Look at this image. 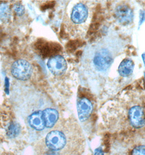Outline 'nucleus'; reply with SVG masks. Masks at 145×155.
Listing matches in <instances>:
<instances>
[{"mask_svg":"<svg viewBox=\"0 0 145 155\" xmlns=\"http://www.w3.org/2000/svg\"><path fill=\"white\" fill-rule=\"evenodd\" d=\"M113 54L107 48H98L92 59L93 67L98 72H106L113 63Z\"/></svg>","mask_w":145,"mask_h":155,"instance_id":"nucleus-2","label":"nucleus"},{"mask_svg":"<svg viewBox=\"0 0 145 155\" xmlns=\"http://www.w3.org/2000/svg\"><path fill=\"white\" fill-rule=\"evenodd\" d=\"M145 21V12L144 11H141L140 12V20H139V26L143 24Z\"/></svg>","mask_w":145,"mask_h":155,"instance_id":"nucleus-16","label":"nucleus"},{"mask_svg":"<svg viewBox=\"0 0 145 155\" xmlns=\"http://www.w3.org/2000/svg\"><path fill=\"white\" fill-rule=\"evenodd\" d=\"M78 117L81 121L87 120L93 111V104L92 102L86 97H81L77 101Z\"/></svg>","mask_w":145,"mask_h":155,"instance_id":"nucleus-5","label":"nucleus"},{"mask_svg":"<svg viewBox=\"0 0 145 155\" xmlns=\"http://www.w3.org/2000/svg\"><path fill=\"white\" fill-rule=\"evenodd\" d=\"M134 64L130 59H124L118 67V72L122 77H128L132 75Z\"/></svg>","mask_w":145,"mask_h":155,"instance_id":"nucleus-11","label":"nucleus"},{"mask_svg":"<svg viewBox=\"0 0 145 155\" xmlns=\"http://www.w3.org/2000/svg\"><path fill=\"white\" fill-rule=\"evenodd\" d=\"M11 11L9 5L6 3L0 5V20L4 22H8L11 18Z\"/></svg>","mask_w":145,"mask_h":155,"instance_id":"nucleus-12","label":"nucleus"},{"mask_svg":"<svg viewBox=\"0 0 145 155\" xmlns=\"http://www.w3.org/2000/svg\"><path fill=\"white\" fill-rule=\"evenodd\" d=\"M47 66L50 71L55 76L63 74L67 68V62L63 57L56 55L49 59Z\"/></svg>","mask_w":145,"mask_h":155,"instance_id":"nucleus-4","label":"nucleus"},{"mask_svg":"<svg viewBox=\"0 0 145 155\" xmlns=\"http://www.w3.org/2000/svg\"></svg>","mask_w":145,"mask_h":155,"instance_id":"nucleus-19","label":"nucleus"},{"mask_svg":"<svg viewBox=\"0 0 145 155\" xmlns=\"http://www.w3.org/2000/svg\"><path fill=\"white\" fill-rule=\"evenodd\" d=\"M27 122L30 127L37 131L43 130L46 128L43 119V110H38L33 112L27 118Z\"/></svg>","mask_w":145,"mask_h":155,"instance_id":"nucleus-9","label":"nucleus"},{"mask_svg":"<svg viewBox=\"0 0 145 155\" xmlns=\"http://www.w3.org/2000/svg\"><path fill=\"white\" fill-rule=\"evenodd\" d=\"M11 71L12 76L17 80L26 81L32 76V67L26 60L18 59L12 65Z\"/></svg>","mask_w":145,"mask_h":155,"instance_id":"nucleus-3","label":"nucleus"},{"mask_svg":"<svg viewBox=\"0 0 145 155\" xmlns=\"http://www.w3.org/2000/svg\"><path fill=\"white\" fill-rule=\"evenodd\" d=\"M85 147L83 131L76 122L67 121L53 129L34 147L35 155H81Z\"/></svg>","mask_w":145,"mask_h":155,"instance_id":"nucleus-1","label":"nucleus"},{"mask_svg":"<svg viewBox=\"0 0 145 155\" xmlns=\"http://www.w3.org/2000/svg\"><path fill=\"white\" fill-rule=\"evenodd\" d=\"M115 15L118 22L123 25L130 24L134 17L133 11L126 5L118 6L116 9Z\"/></svg>","mask_w":145,"mask_h":155,"instance_id":"nucleus-7","label":"nucleus"},{"mask_svg":"<svg viewBox=\"0 0 145 155\" xmlns=\"http://www.w3.org/2000/svg\"><path fill=\"white\" fill-rule=\"evenodd\" d=\"M43 117L46 128H52L59 119V113L56 109L47 108L43 110Z\"/></svg>","mask_w":145,"mask_h":155,"instance_id":"nucleus-10","label":"nucleus"},{"mask_svg":"<svg viewBox=\"0 0 145 155\" xmlns=\"http://www.w3.org/2000/svg\"><path fill=\"white\" fill-rule=\"evenodd\" d=\"M130 122L135 128H141L145 125V114L143 110L140 106H134L129 112Z\"/></svg>","mask_w":145,"mask_h":155,"instance_id":"nucleus-6","label":"nucleus"},{"mask_svg":"<svg viewBox=\"0 0 145 155\" xmlns=\"http://www.w3.org/2000/svg\"><path fill=\"white\" fill-rule=\"evenodd\" d=\"M94 155H104V153H103L102 149L100 147L97 148V149L95 150Z\"/></svg>","mask_w":145,"mask_h":155,"instance_id":"nucleus-17","label":"nucleus"},{"mask_svg":"<svg viewBox=\"0 0 145 155\" xmlns=\"http://www.w3.org/2000/svg\"><path fill=\"white\" fill-rule=\"evenodd\" d=\"M142 57H143V63H144V65L145 66V54H143Z\"/></svg>","mask_w":145,"mask_h":155,"instance_id":"nucleus-18","label":"nucleus"},{"mask_svg":"<svg viewBox=\"0 0 145 155\" xmlns=\"http://www.w3.org/2000/svg\"><path fill=\"white\" fill-rule=\"evenodd\" d=\"M14 11L16 15L19 16H22L25 13V8L24 6L20 3H16L14 5Z\"/></svg>","mask_w":145,"mask_h":155,"instance_id":"nucleus-14","label":"nucleus"},{"mask_svg":"<svg viewBox=\"0 0 145 155\" xmlns=\"http://www.w3.org/2000/svg\"><path fill=\"white\" fill-rule=\"evenodd\" d=\"M20 131V127L19 124L15 123H12L8 128V136L14 138L18 136Z\"/></svg>","mask_w":145,"mask_h":155,"instance_id":"nucleus-13","label":"nucleus"},{"mask_svg":"<svg viewBox=\"0 0 145 155\" xmlns=\"http://www.w3.org/2000/svg\"><path fill=\"white\" fill-rule=\"evenodd\" d=\"M87 16L88 9L83 3H79L74 7L71 14V19L74 23L82 24L86 21Z\"/></svg>","mask_w":145,"mask_h":155,"instance_id":"nucleus-8","label":"nucleus"},{"mask_svg":"<svg viewBox=\"0 0 145 155\" xmlns=\"http://www.w3.org/2000/svg\"><path fill=\"white\" fill-rule=\"evenodd\" d=\"M132 155H145V145L135 147L132 151Z\"/></svg>","mask_w":145,"mask_h":155,"instance_id":"nucleus-15","label":"nucleus"}]
</instances>
